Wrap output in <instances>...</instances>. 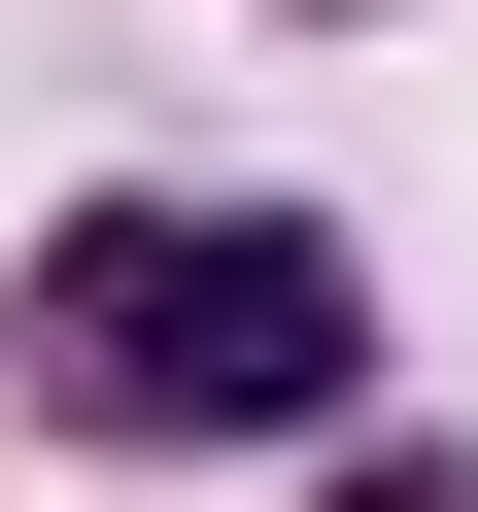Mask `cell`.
<instances>
[{"label": "cell", "instance_id": "obj_1", "mask_svg": "<svg viewBox=\"0 0 478 512\" xmlns=\"http://www.w3.org/2000/svg\"><path fill=\"white\" fill-rule=\"evenodd\" d=\"M35 376L103 444H308L376 376V274H342L308 205H69L35 239Z\"/></svg>", "mask_w": 478, "mask_h": 512}]
</instances>
